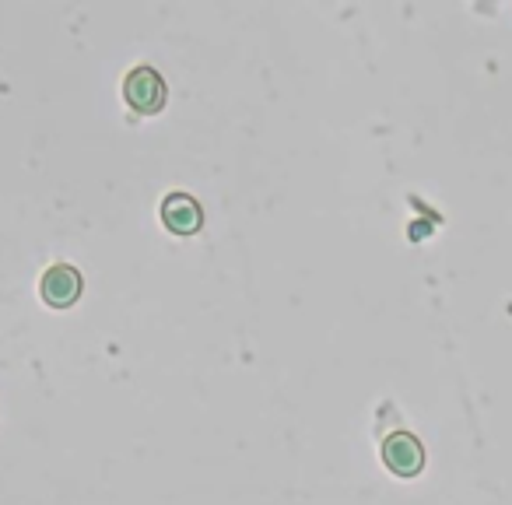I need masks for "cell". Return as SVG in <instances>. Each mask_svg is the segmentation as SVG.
Instances as JSON below:
<instances>
[{"label":"cell","instance_id":"obj_3","mask_svg":"<svg viewBox=\"0 0 512 505\" xmlns=\"http://www.w3.org/2000/svg\"><path fill=\"white\" fill-rule=\"evenodd\" d=\"M383 460L393 474L414 477L421 470V463H425V449H421V442L414 439L411 432H393L390 439L383 442Z\"/></svg>","mask_w":512,"mask_h":505},{"label":"cell","instance_id":"obj_1","mask_svg":"<svg viewBox=\"0 0 512 505\" xmlns=\"http://www.w3.org/2000/svg\"><path fill=\"white\" fill-rule=\"evenodd\" d=\"M123 99L137 113H158L165 106V81L155 67H134V71L123 78Z\"/></svg>","mask_w":512,"mask_h":505},{"label":"cell","instance_id":"obj_2","mask_svg":"<svg viewBox=\"0 0 512 505\" xmlns=\"http://www.w3.org/2000/svg\"><path fill=\"white\" fill-rule=\"evenodd\" d=\"M81 271L71 264H53L50 271L43 274V281H39V292H43L46 306L53 309H67L74 306V302L81 299Z\"/></svg>","mask_w":512,"mask_h":505},{"label":"cell","instance_id":"obj_4","mask_svg":"<svg viewBox=\"0 0 512 505\" xmlns=\"http://www.w3.org/2000/svg\"><path fill=\"white\" fill-rule=\"evenodd\" d=\"M162 221L169 232L193 235V232H200V225H204V211H200V204L190 197V193L176 190L162 200Z\"/></svg>","mask_w":512,"mask_h":505}]
</instances>
